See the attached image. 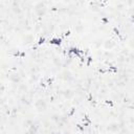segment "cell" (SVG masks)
Wrapping results in <instances>:
<instances>
[{
	"label": "cell",
	"instance_id": "cell-1",
	"mask_svg": "<svg viewBox=\"0 0 134 134\" xmlns=\"http://www.w3.org/2000/svg\"><path fill=\"white\" fill-rule=\"evenodd\" d=\"M35 107H36V109H37L38 111L42 112V111H45V110H46L47 104H46V102H45L44 99L40 98V99H38V100L35 103Z\"/></svg>",
	"mask_w": 134,
	"mask_h": 134
},
{
	"label": "cell",
	"instance_id": "cell-7",
	"mask_svg": "<svg viewBox=\"0 0 134 134\" xmlns=\"http://www.w3.org/2000/svg\"><path fill=\"white\" fill-rule=\"evenodd\" d=\"M23 42H24L25 44H29V43L34 42V37H32V35H30V34L25 35V36L23 37Z\"/></svg>",
	"mask_w": 134,
	"mask_h": 134
},
{
	"label": "cell",
	"instance_id": "cell-8",
	"mask_svg": "<svg viewBox=\"0 0 134 134\" xmlns=\"http://www.w3.org/2000/svg\"><path fill=\"white\" fill-rule=\"evenodd\" d=\"M63 95H64L65 98L69 99V98H71V97L73 96V92H72L70 89H67V90H65V91L63 92Z\"/></svg>",
	"mask_w": 134,
	"mask_h": 134
},
{
	"label": "cell",
	"instance_id": "cell-6",
	"mask_svg": "<svg viewBox=\"0 0 134 134\" xmlns=\"http://www.w3.org/2000/svg\"><path fill=\"white\" fill-rule=\"evenodd\" d=\"M115 46V42L113 41V40H106L105 42H104V47L106 48V49H111V48H113Z\"/></svg>",
	"mask_w": 134,
	"mask_h": 134
},
{
	"label": "cell",
	"instance_id": "cell-5",
	"mask_svg": "<svg viewBox=\"0 0 134 134\" xmlns=\"http://www.w3.org/2000/svg\"><path fill=\"white\" fill-rule=\"evenodd\" d=\"M9 80H10L13 83L18 84V83H20L21 77H20V75H19L18 73H12V74L9 75Z\"/></svg>",
	"mask_w": 134,
	"mask_h": 134
},
{
	"label": "cell",
	"instance_id": "cell-2",
	"mask_svg": "<svg viewBox=\"0 0 134 134\" xmlns=\"http://www.w3.org/2000/svg\"><path fill=\"white\" fill-rule=\"evenodd\" d=\"M121 127H122V126H120L118 122H111V124H109V125H108L107 130H108L109 132L116 133L117 131H119V129H120Z\"/></svg>",
	"mask_w": 134,
	"mask_h": 134
},
{
	"label": "cell",
	"instance_id": "cell-4",
	"mask_svg": "<svg viewBox=\"0 0 134 134\" xmlns=\"http://www.w3.org/2000/svg\"><path fill=\"white\" fill-rule=\"evenodd\" d=\"M61 77H62L64 81H71V80L73 79L72 73H71L69 70H65V71H63V72L61 73Z\"/></svg>",
	"mask_w": 134,
	"mask_h": 134
},
{
	"label": "cell",
	"instance_id": "cell-3",
	"mask_svg": "<svg viewBox=\"0 0 134 134\" xmlns=\"http://www.w3.org/2000/svg\"><path fill=\"white\" fill-rule=\"evenodd\" d=\"M45 10H46V8H45V6H44L43 3H38V4L36 5V13H37L39 16L44 15Z\"/></svg>",
	"mask_w": 134,
	"mask_h": 134
}]
</instances>
